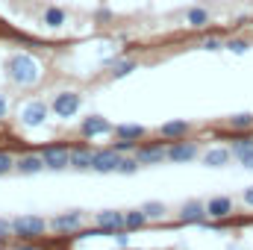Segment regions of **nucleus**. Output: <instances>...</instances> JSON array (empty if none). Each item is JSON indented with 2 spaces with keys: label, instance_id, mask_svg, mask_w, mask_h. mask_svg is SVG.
Instances as JSON below:
<instances>
[{
  "label": "nucleus",
  "instance_id": "b1692460",
  "mask_svg": "<svg viewBox=\"0 0 253 250\" xmlns=\"http://www.w3.org/2000/svg\"><path fill=\"white\" fill-rule=\"evenodd\" d=\"M44 21H47L50 27H59V24L65 21V12H62V9H47V15H44Z\"/></svg>",
  "mask_w": 253,
  "mask_h": 250
},
{
  "label": "nucleus",
  "instance_id": "a878e982",
  "mask_svg": "<svg viewBox=\"0 0 253 250\" xmlns=\"http://www.w3.org/2000/svg\"><path fill=\"white\" fill-rule=\"evenodd\" d=\"M138 165H141L138 159H121V168H118V171H121V174H135Z\"/></svg>",
  "mask_w": 253,
  "mask_h": 250
},
{
  "label": "nucleus",
  "instance_id": "473e14b6",
  "mask_svg": "<svg viewBox=\"0 0 253 250\" xmlns=\"http://www.w3.org/2000/svg\"><path fill=\"white\" fill-rule=\"evenodd\" d=\"M12 250H39V248H33V245H21V248H12Z\"/></svg>",
  "mask_w": 253,
  "mask_h": 250
},
{
  "label": "nucleus",
  "instance_id": "f257e3e1",
  "mask_svg": "<svg viewBox=\"0 0 253 250\" xmlns=\"http://www.w3.org/2000/svg\"><path fill=\"white\" fill-rule=\"evenodd\" d=\"M6 74H9L12 83H18V85H30V83L39 80V65L33 62L30 56H24V53H15V56L6 62Z\"/></svg>",
  "mask_w": 253,
  "mask_h": 250
},
{
  "label": "nucleus",
  "instance_id": "aec40b11",
  "mask_svg": "<svg viewBox=\"0 0 253 250\" xmlns=\"http://www.w3.org/2000/svg\"><path fill=\"white\" fill-rule=\"evenodd\" d=\"M183 132H189V124L186 121H168V124H162V135H168V138L183 135Z\"/></svg>",
  "mask_w": 253,
  "mask_h": 250
},
{
  "label": "nucleus",
  "instance_id": "6e6552de",
  "mask_svg": "<svg viewBox=\"0 0 253 250\" xmlns=\"http://www.w3.org/2000/svg\"><path fill=\"white\" fill-rule=\"evenodd\" d=\"M42 156H44V165L53 168V171H62V168L71 165V153H68L65 147H50V150H44Z\"/></svg>",
  "mask_w": 253,
  "mask_h": 250
},
{
  "label": "nucleus",
  "instance_id": "412c9836",
  "mask_svg": "<svg viewBox=\"0 0 253 250\" xmlns=\"http://www.w3.org/2000/svg\"><path fill=\"white\" fill-rule=\"evenodd\" d=\"M230 126H236V129H248V126H253V115H233L230 118Z\"/></svg>",
  "mask_w": 253,
  "mask_h": 250
},
{
  "label": "nucleus",
  "instance_id": "7ed1b4c3",
  "mask_svg": "<svg viewBox=\"0 0 253 250\" xmlns=\"http://www.w3.org/2000/svg\"><path fill=\"white\" fill-rule=\"evenodd\" d=\"M121 153L115 150V147H109V150H97L94 153V162H91V168L94 171H100V174H112V171H118L121 168Z\"/></svg>",
  "mask_w": 253,
  "mask_h": 250
},
{
  "label": "nucleus",
  "instance_id": "dca6fc26",
  "mask_svg": "<svg viewBox=\"0 0 253 250\" xmlns=\"http://www.w3.org/2000/svg\"><path fill=\"white\" fill-rule=\"evenodd\" d=\"M91 162H94V153H91V150H85V147H77V150L71 153V165H74L77 171H88V168H91Z\"/></svg>",
  "mask_w": 253,
  "mask_h": 250
},
{
  "label": "nucleus",
  "instance_id": "1a4fd4ad",
  "mask_svg": "<svg viewBox=\"0 0 253 250\" xmlns=\"http://www.w3.org/2000/svg\"><path fill=\"white\" fill-rule=\"evenodd\" d=\"M209 212H206V203H200V200H189V203H183V209H180V221H186V224H197V221H203Z\"/></svg>",
  "mask_w": 253,
  "mask_h": 250
},
{
  "label": "nucleus",
  "instance_id": "20e7f679",
  "mask_svg": "<svg viewBox=\"0 0 253 250\" xmlns=\"http://www.w3.org/2000/svg\"><path fill=\"white\" fill-rule=\"evenodd\" d=\"M94 224L103 230V233H121L126 230V221H124V212H115V209H103L94 215Z\"/></svg>",
  "mask_w": 253,
  "mask_h": 250
},
{
  "label": "nucleus",
  "instance_id": "5701e85b",
  "mask_svg": "<svg viewBox=\"0 0 253 250\" xmlns=\"http://www.w3.org/2000/svg\"><path fill=\"white\" fill-rule=\"evenodd\" d=\"M206 21H209V15H206L203 9H191V12H189V24H191V27H203Z\"/></svg>",
  "mask_w": 253,
  "mask_h": 250
},
{
  "label": "nucleus",
  "instance_id": "393cba45",
  "mask_svg": "<svg viewBox=\"0 0 253 250\" xmlns=\"http://www.w3.org/2000/svg\"><path fill=\"white\" fill-rule=\"evenodd\" d=\"M129 71H135V62H132V59H126V62H115V71H112V77H126Z\"/></svg>",
  "mask_w": 253,
  "mask_h": 250
},
{
  "label": "nucleus",
  "instance_id": "0eeeda50",
  "mask_svg": "<svg viewBox=\"0 0 253 250\" xmlns=\"http://www.w3.org/2000/svg\"><path fill=\"white\" fill-rule=\"evenodd\" d=\"M83 221H85L83 212H65V215H56V218L50 221V227H53V230H62V233H71V230H80Z\"/></svg>",
  "mask_w": 253,
  "mask_h": 250
},
{
  "label": "nucleus",
  "instance_id": "9d476101",
  "mask_svg": "<svg viewBox=\"0 0 253 250\" xmlns=\"http://www.w3.org/2000/svg\"><path fill=\"white\" fill-rule=\"evenodd\" d=\"M112 124L106 121V118H100V115H91V118H85L83 126H80V132L85 135V138H91V135H100V132H109Z\"/></svg>",
  "mask_w": 253,
  "mask_h": 250
},
{
  "label": "nucleus",
  "instance_id": "2eb2a0df",
  "mask_svg": "<svg viewBox=\"0 0 253 250\" xmlns=\"http://www.w3.org/2000/svg\"><path fill=\"white\" fill-rule=\"evenodd\" d=\"M227 162H230V150H224V147H215V150L203 153V165H209V168H221Z\"/></svg>",
  "mask_w": 253,
  "mask_h": 250
},
{
  "label": "nucleus",
  "instance_id": "cd10ccee",
  "mask_svg": "<svg viewBox=\"0 0 253 250\" xmlns=\"http://www.w3.org/2000/svg\"><path fill=\"white\" fill-rule=\"evenodd\" d=\"M227 47H230L233 53H245V50H248V42H242V39H233Z\"/></svg>",
  "mask_w": 253,
  "mask_h": 250
},
{
  "label": "nucleus",
  "instance_id": "bb28decb",
  "mask_svg": "<svg viewBox=\"0 0 253 250\" xmlns=\"http://www.w3.org/2000/svg\"><path fill=\"white\" fill-rule=\"evenodd\" d=\"M9 168H15V159L9 153H0V174H6Z\"/></svg>",
  "mask_w": 253,
  "mask_h": 250
},
{
  "label": "nucleus",
  "instance_id": "c85d7f7f",
  "mask_svg": "<svg viewBox=\"0 0 253 250\" xmlns=\"http://www.w3.org/2000/svg\"><path fill=\"white\" fill-rule=\"evenodd\" d=\"M203 47H206V50H221V42H218V39H206Z\"/></svg>",
  "mask_w": 253,
  "mask_h": 250
},
{
  "label": "nucleus",
  "instance_id": "c756f323",
  "mask_svg": "<svg viewBox=\"0 0 253 250\" xmlns=\"http://www.w3.org/2000/svg\"><path fill=\"white\" fill-rule=\"evenodd\" d=\"M9 230H12V224H9V221H0V239H3Z\"/></svg>",
  "mask_w": 253,
  "mask_h": 250
},
{
  "label": "nucleus",
  "instance_id": "ddd939ff",
  "mask_svg": "<svg viewBox=\"0 0 253 250\" xmlns=\"http://www.w3.org/2000/svg\"><path fill=\"white\" fill-rule=\"evenodd\" d=\"M15 168H18L21 174H39V171L47 168V165H44V156H24V159L15 162Z\"/></svg>",
  "mask_w": 253,
  "mask_h": 250
},
{
  "label": "nucleus",
  "instance_id": "2f4dec72",
  "mask_svg": "<svg viewBox=\"0 0 253 250\" xmlns=\"http://www.w3.org/2000/svg\"><path fill=\"white\" fill-rule=\"evenodd\" d=\"M3 115H6V97L0 94V118H3Z\"/></svg>",
  "mask_w": 253,
  "mask_h": 250
},
{
  "label": "nucleus",
  "instance_id": "72a5a7b5",
  "mask_svg": "<svg viewBox=\"0 0 253 250\" xmlns=\"http://www.w3.org/2000/svg\"><path fill=\"white\" fill-rule=\"evenodd\" d=\"M0 250H3V248H0Z\"/></svg>",
  "mask_w": 253,
  "mask_h": 250
},
{
  "label": "nucleus",
  "instance_id": "f8f14e48",
  "mask_svg": "<svg viewBox=\"0 0 253 250\" xmlns=\"http://www.w3.org/2000/svg\"><path fill=\"white\" fill-rule=\"evenodd\" d=\"M206 212H209L212 218H227V215L233 212V200H230V197H212V200L206 203Z\"/></svg>",
  "mask_w": 253,
  "mask_h": 250
},
{
  "label": "nucleus",
  "instance_id": "423d86ee",
  "mask_svg": "<svg viewBox=\"0 0 253 250\" xmlns=\"http://www.w3.org/2000/svg\"><path fill=\"white\" fill-rule=\"evenodd\" d=\"M44 118H47V106H44L42 100L24 106V112H21V121H24L27 126H42L44 124Z\"/></svg>",
  "mask_w": 253,
  "mask_h": 250
},
{
  "label": "nucleus",
  "instance_id": "6ab92c4d",
  "mask_svg": "<svg viewBox=\"0 0 253 250\" xmlns=\"http://www.w3.org/2000/svg\"><path fill=\"white\" fill-rule=\"evenodd\" d=\"M124 221L126 230H138V227H144L147 215H144V209H129V212H124Z\"/></svg>",
  "mask_w": 253,
  "mask_h": 250
},
{
  "label": "nucleus",
  "instance_id": "4468645a",
  "mask_svg": "<svg viewBox=\"0 0 253 250\" xmlns=\"http://www.w3.org/2000/svg\"><path fill=\"white\" fill-rule=\"evenodd\" d=\"M165 156H168V150H162V147H144V150H138L135 159H138L141 165H159Z\"/></svg>",
  "mask_w": 253,
  "mask_h": 250
},
{
  "label": "nucleus",
  "instance_id": "f3484780",
  "mask_svg": "<svg viewBox=\"0 0 253 250\" xmlns=\"http://www.w3.org/2000/svg\"><path fill=\"white\" fill-rule=\"evenodd\" d=\"M233 153H236V159L245 168H253V141H236L233 144Z\"/></svg>",
  "mask_w": 253,
  "mask_h": 250
},
{
  "label": "nucleus",
  "instance_id": "a211bd4d",
  "mask_svg": "<svg viewBox=\"0 0 253 250\" xmlns=\"http://www.w3.org/2000/svg\"><path fill=\"white\" fill-rule=\"evenodd\" d=\"M115 132H118L121 138H126V141H135V138H141L147 129L138 126V124H121V126H115Z\"/></svg>",
  "mask_w": 253,
  "mask_h": 250
},
{
  "label": "nucleus",
  "instance_id": "9b49d317",
  "mask_svg": "<svg viewBox=\"0 0 253 250\" xmlns=\"http://www.w3.org/2000/svg\"><path fill=\"white\" fill-rule=\"evenodd\" d=\"M168 159L171 162H191V159H197V144H174L171 150H168Z\"/></svg>",
  "mask_w": 253,
  "mask_h": 250
},
{
  "label": "nucleus",
  "instance_id": "7c9ffc66",
  "mask_svg": "<svg viewBox=\"0 0 253 250\" xmlns=\"http://www.w3.org/2000/svg\"><path fill=\"white\" fill-rule=\"evenodd\" d=\"M242 197H245V203H248V206H253V188H248V191H245Z\"/></svg>",
  "mask_w": 253,
  "mask_h": 250
},
{
  "label": "nucleus",
  "instance_id": "39448f33",
  "mask_svg": "<svg viewBox=\"0 0 253 250\" xmlns=\"http://www.w3.org/2000/svg\"><path fill=\"white\" fill-rule=\"evenodd\" d=\"M50 109H53L59 118H71V115H77V112H80V94H74V91H62V94H56L53 103H50Z\"/></svg>",
  "mask_w": 253,
  "mask_h": 250
},
{
  "label": "nucleus",
  "instance_id": "4be33fe9",
  "mask_svg": "<svg viewBox=\"0 0 253 250\" xmlns=\"http://www.w3.org/2000/svg\"><path fill=\"white\" fill-rule=\"evenodd\" d=\"M141 209H144V215H147V218H153V221L165 215V206H162V203H144Z\"/></svg>",
  "mask_w": 253,
  "mask_h": 250
},
{
  "label": "nucleus",
  "instance_id": "f03ea898",
  "mask_svg": "<svg viewBox=\"0 0 253 250\" xmlns=\"http://www.w3.org/2000/svg\"><path fill=\"white\" fill-rule=\"evenodd\" d=\"M44 230H47V224H44V218H39V215H21V218L12 221V233H15L18 239H36V236H42Z\"/></svg>",
  "mask_w": 253,
  "mask_h": 250
}]
</instances>
